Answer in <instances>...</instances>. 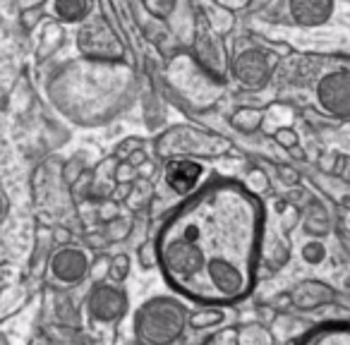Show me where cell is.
<instances>
[{
  "instance_id": "cell-1",
  "label": "cell",
  "mask_w": 350,
  "mask_h": 345,
  "mask_svg": "<svg viewBox=\"0 0 350 345\" xmlns=\"http://www.w3.org/2000/svg\"><path fill=\"white\" fill-rule=\"evenodd\" d=\"M259 243V204L233 182L209 185L163 225L161 266L185 295L230 302L247 295Z\"/></svg>"
},
{
  "instance_id": "cell-2",
  "label": "cell",
  "mask_w": 350,
  "mask_h": 345,
  "mask_svg": "<svg viewBox=\"0 0 350 345\" xmlns=\"http://www.w3.org/2000/svg\"><path fill=\"white\" fill-rule=\"evenodd\" d=\"M200 173H202L200 165L192 163V161H175L165 170V182L178 195H187L197 185V180H200Z\"/></svg>"
},
{
  "instance_id": "cell-3",
  "label": "cell",
  "mask_w": 350,
  "mask_h": 345,
  "mask_svg": "<svg viewBox=\"0 0 350 345\" xmlns=\"http://www.w3.org/2000/svg\"><path fill=\"white\" fill-rule=\"evenodd\" d=\"M291 12L300 25H321L331 15V0H293Z\"/></svg>"
},
{
  "instance_id": "cell-4",
  "label": "cell",
  "mask_w": 350,
  "mask_h": 345,
  "mask_svg": "<svg viewBox=\"0 0 350 345\" xmlns=\"http://www.w3.org/2000/svg\"><path fill=\"white\" fill-rule=\"evenodd\" d=\"M302 345H350V324H326L312 331Z\"/></svg>"
},
{
  "instance_id": "cell-5",
  "label": "cell",
  "mask_w": 350,
  "mask_h": 345,
  "mask_svg": "<svg viewBox=\"0 0 350 345\" xmlns=\"http://www.w3.org/2000/svg\"><path fill=\"white\" fill-rule=\"evenodd\" d=\"M55 12L60 20L75 22L87 12V0H55Z\"/></svg>"
}]
</instances>
